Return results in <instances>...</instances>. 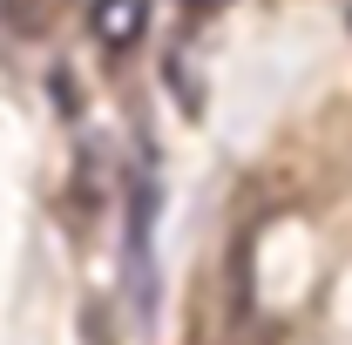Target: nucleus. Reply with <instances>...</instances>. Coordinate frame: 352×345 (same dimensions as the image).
Wrapping results in <instances>:
<instances>
[{
  "mask_svg": "<svg viewBox=\"0 0 352 345\" xmlns=\"http://www.w3.org/2000/svg\"><path fill=\"white\" fill-rule=\"evenodd\" d=\"M54 7L61 0H0V21H7V34H28L34 41L47 21H54Z\"/></svg>",
  "mask_w": 352,
  "mask_h": 345,
  "instance_id": "f03ea898",
  "label": "nucleus"
},
{
  "mask_svg": "<svg viewBox=\"0 0 352 345\" xmlns=\"http://www.w3.org/2000/svg\"><path fill=\"white\" fill-rule=\"evenodd\" d=\"M149 21H156V0H88V34L109 54L142 47L149 41Z\"/></svg>",
  "mask_w": 352,
  "mask_h": 345,
  "instance_id": "f257e3e1",
  "label": "nucleus"
}]
</instances>
